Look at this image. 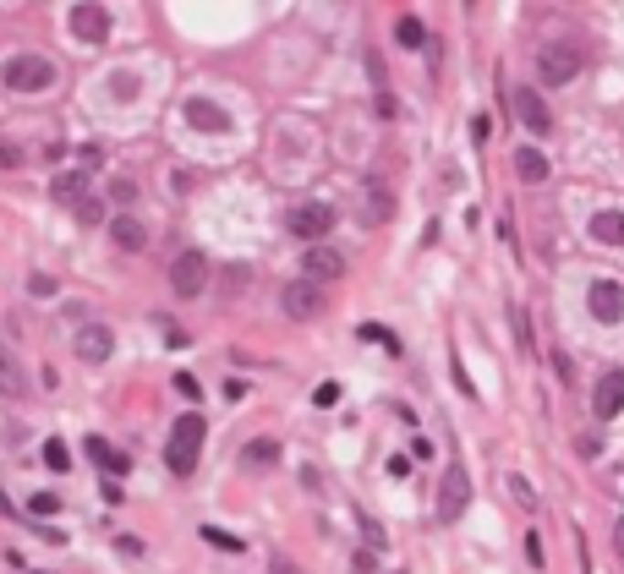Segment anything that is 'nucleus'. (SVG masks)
I'll list each match as a JSON object with an SVG mask.
<instances>
[{
	"label": "nucleus",
	"mask_w": 624,
	"mask_h": 574,
	"mask_svg": "<svg viewBox=\"0 0 624 574\" xmlns=\"http://www.w3.org/2000/svg\"><path fill=\"white\" fill-rule=\"evenodd\" d=\"M71 214H77V224H99V219H104V203H93V197H82V203H77Z\"/></svg>",
	"instance_id": "nucleus-26"
},
{
	"label": "nucleus",
	"mask_w": 624,
	"mask_h": 574,
	"mask_svg": "<svg viewBox=\"0 0 624 574\" xmlns=\"http://www.w3.org/2000/svg\"><path fill=\"white\" fill-rule=\"evenodd\" d=\"M587 307H592L598 323H619V318H624V285H619V279H592Z\"/></svg>",
	"instance_id": "nucleus-9"
},
{
	"label": "nucleus",
	"mask_w": 624,
	"mask_h": 574,
	"mask_svg": "<svg viewBox=\"0 0 624 574\" xmlns=\"http://www.w3.org/2000/svg\"><path fill=\"white\" fill-rule=\"evenodd\" d=\"M515 115H521V126L532 131V137H554V115H548V104H543V93L537 88H515Z\"/></svg>",
	"instance_id": "nucleus-8"
},
{
	"label": "nucleus",
	"mask_w": 624,
	"mask_h": 574,
	"mask_svg": "<svg viewBox=\"0 0 624 574\" xmlns=\"http://www.w3.org/2000/svg\"><path fill=\"white\" fill-rule=\"evenodd\" d=\"M197 449H203V416H181L175 427H170V444H164V465L175 471V476H192L197 471Z\"/></svg>",
	"instance_id": "nucleus-1"
},
{
	"label": "nucleus",
	"mask_w": 624,
	"mask_h": 574,
	"mask_svg": "<svg viewBox=\"0 0 624 574\" xmlns=\"http://www.w3.org/2000/svg\"><path fill=\"white\" fill-rule=\"evenodd\" d=\"M395 214V197L384 192V181H367V192H362V224H384Z\"/></svg>",
	"instance_id": "nucleus-17"
},
{
	"label": "nucleus",
	"mask_w": 624,
	"mask_h": 574,
	"mask_svg": "<svg viewBox=\"0 0 624 574\" xmlns=\"http://www.w3.org/2000/svg\"><path fill=\"white\" fill-rule=\"evenodd\" d=\"M55 509H60V504H55L49 493H38V498H33V515H55Z\"/></svg>",
	"instance_id": "nucleus-32"
},
{
	"label": "nucleus",
	"mask_w": 624,
	"mask_h": 574,
	"mask_svg": "<svg viewBox=\"0 0 624 574\" xmlns=\"http://www.w3.org/2000/svg\"><path fill=\"white\" fill-rule=\"evenodd\" d=\"M592 411H598V422H614V416H619V411H624V372H608V378L598 383Z\"/></svg>",
	"instance_id": "nucleus-12"
},
{
	"label": "nucleus",
	"mask_w": 624,
	"mask_h": 574,
	"mask_svg": "<svg viewBox=\"0 0 624 574\" xmlns=\"http://www.w3.org/2000/svg\"><path fill=\"white\" fill-rule=\"evenodd\" d=\"M301 268H307V279H340V274H345V257L329 252V246H307Z\"/></svg>",
	"instance_id": "nucleus-16"
},
{
	"label": "nucleus",
	"mask_w": 624,
	"mask_h": 574,
	"mask_svg": "<svg viewBox=\"0 0 624 574\" xmlns=\"http://www.w3.org/2000/svg\"><path fill=\"white\" fill-rule=\"evenodd\" d=\"M614 548H619V558H624V520L614 526Z\"/></svg>",
	"instance_id": "nucleus-35"
},
{
	"label": "nucleus",
	"mask_w": 624,
	"mask_h": 574,
	"mask_svg": "<svg viewBox=\"0 0 624 574\" xmlns=\"http://www.w3.org/2000/svg\"><path fill=\"white\" fill-rule=\"evenodd\" d=\"M510 323H515V339H521V350H532V323H526V312H521V307L510 312Z\"/></svg>",
	"instance_id": "nucleus-27"
},
{
	"label": "nucleus",
	"mask_w": 624,
	"mask_h": 574,
	"mask_svg": "<svg viewBox=\"0 0 624 574\" xmlns=\"http://www.w3.org/2000/svg\"><path fill=\"white\" fill-rule=\"evenodd\" d=\"M170 290H175L181 301H197V296L208 290V257H203V252H181V257L170 263Z\"/></svg>",
	"instance_id": "nucleus-4"
},
{
	"label": "nucleus",
	"mask_w": 624,
	"mask_h": 574,
	"mask_svg": "<svg viewBox=\"0 0 624 574\" xmlns=\"http://www.w3.org/2000/svg\"><path fill=\"white\" fill-rule=\"evenodd\" d=\"M44 460H49L55 471H66V465H71V454H66V444H44Z\"/></svg>",
	"instance_id": "nucleus-28"
},
{
	"label": "nucleus",
	"mask_w": 624,
	"mask_h": 574,
	"mask_svg": "<svg viewBox=\"0 0 624 574\" xmlns=\"http://www.w3.org/2000/svg\"><path fill=\"white\" fill-rule=\"evenodd\" d=\"M395 38H400L406 49H422V44H428V27H422L417 16H400V22H395Z\"/></svg>",
	"instance_id": "nucleus-23"
},
{
	"label": "nucleus",
	"mask_w": 624,
	"mask_h": 574,
	"mask_svg": "<svg viewBox=\"0 0 624 574\" xmlns=\"http://www.w3.org/2000/svg\"><path fill=\"white\" fill-rule=\"evenodd\" d=\"M110 241H115L121 252H143V246H148V230H143L137 214H115V219H110Z\"/></svg>",
	"instance_id": "nucleus-13"
},
{
	"label": "nucleus",
	"mask_w": 624,
	"mask_h": 574,
	"mask_svg": "<svg viewBox=\"0 0 624 574\" xmlns=\"http://www.w3.org/2000/svg\"><path fill=\"white\" fill-rule=\"evenodd\" d=\"M0 170H22V148H11V142H0Z\"/></svg>",
	"instance_id": "nucleus-29"
},
{
	"label": "nucleus",
	"mask_w": 624,
	"mask_h": 574,
	"mask_svg": "<svg viewBox=\"0 0 624 574\" xmlns=\"http://www.w3.org/2000/svg\"><path fill=\"white\" fill-rule=\"evenodd\" d=\"M334 219H340V214H334L329 203H301V208H291V219H285V224H291V235H301V241H312V246H318V241L334 230Z\"/></svg>",
	"instance_id": "nucleus-6"
},
{
	"label": "nucleus",
	"mask_w": 624,
	"mask_h": 574,
	"mask_svg": "<svg viewBox=\"0 0 624 574\" xmlns=\"http://www.w3.org/2000/svg\"><path fill=\"white\" fill-rule=\"evenodd\" d=\"M526 558H532V564H537V569H543V542H537V531H532V537H526Z\"/></svg>",
	"instance_id": "nucleus-34"
},
{
	"label": "nucleus",
	"mask_w": 624,
	"mask_h": 574,
	"mask_svg": "<svg viewBox=\"0 0 624 574\" xmlns=\"http://www.w3.org/2000/svg\"><path fill=\"white\" fill-rule=\"evenodd\" d=\"M362 339H373V345H384L389 356H400V339H395L389 329H378V323H362Z\"/></svg>",
	"instance_id": "nucleus-24"
},
{
	"label": "nucleus",
	"mask_w": 624,
	"mask_h": 574,
	"mask_svg": "<svg viewBox=\"0 0 624 574\" xmlns=\"http://www.w3.org/2000/svg\"><path fill=\"white\" fill-rule=\"evenodd\" d=\"M274 460H280V444H274V438H258V444L241 449V465H247V471H269Z\"/></svg>",
	"instance_id": "nucleus-21"
},
{
	"label": "nucleus",
	"mask_w": 624,
	"mask_h": 574,
	"mask_svg": "<svg viewBox=\"0 0 624 574\" xmlns=\"http://www.w3.org/2000/svg\"><path fill=\"white\" fill-rule=\"evenodd\" d=\"M110 345H115V334H110L104 323L77 329V356H82V361H110Z\"/></svg>",
	"instance_id": "nucleus-15"
},
{
	"label": "nucleus",
	"mask_w": 624,
	"mask_h": 574,
	"mask_svg": "<svg viewBox=\"0 0 624 574\" xmlns=\"http://www.w3.org/2000/svg\"><path fill=\"white\" fill-rule=\"evenodd\" d=\"M27 389H33V383H27V372H22V361H16L11 345L0 339V394H5V400H27Z\"/></svg>",
	"instance_id": "nucleus-11"
},
{
	"label": "nucleus",
	"mask_w": 624,
	"mask_h": 574,
	"mask_svg": "<svg viewBox=\"0 0 624 574\" xmlns=\"http://www.w3.org/2000/svg\"><path fill=\"white\" fill-rule=\"evenodd\" d=\"M362 537H367V548H384V531H378L373 520H362Z\"/></svg>",
	"instance_id": "nucleus-33"
},
{
	"label": "nucleus",
	"mask_w": 624,
	"mask_h": 574,
	"mask_svg": "<svg viewBox=\"0 0 624 574\" xmlns=\"http://www.w3.org/2000/svg\"><path fill=\"white\" fill-rule=\"evenodd\" d=\"M88 460H93L99 471H110V476H126V460H121L104 438H88Z\"/></svg>",
	"instance_id": "nucleus-22"
},
{
	"label": "nucleus",
	"mask_w": 624,
	"mask_h": 574,
	"mask_svg": "<svg viewBox=\"0 0 624 574\" xmlns=\"http://www.w3.org/2000/svg\"><path fill=\"white\" fill-rule=\"evenodd\" d=\"M110 93H115V99H137V77H132V71H115V77H110Z\"/></svg>",
	"instance_id": "nucleus-25"
},
{
	"label": "nucleus",
	"mask_w": 624,
	"mask_h": 574,
	"mask_svg": "<svg viewBox=\"0 0 624 574\" xmlns=\"http://www.w3.org/2000/svg\"><path fill=\"white\" fill-rule=\"evenodd\" d=\"M515 175H521L526 186H543V181H548V159H543L537 148H521V153H515Z\"/></svg>",
	"instance_id": "nucleus-20"
},
{
	"label": "nucleus",
	"mask_w": 624,
	"mask_h": 574,
	"mask_svg": "<svg viewBox=\"0 0 624 574\" xmlns=\"http://www.w3.org/2000/svg\"><path fill=\"white\" fill-rule=\"evenodd\" d=\"M49 192H55L60 203H71V208H77V203L88 197V170H60V175L49 181Z\"/></svg>",
	"instance_id": "nucleus-18"
},
{
	"label": "nucleus",
	"mask_w": 624,
	"mask_h": 574,
	"mask_svg": "<svg viewBox=\"0 0 624 574\" xmlns=\"http://www.w3.org/2000/svg\"><path fill=\"white\" fill-rule=\"evenodd\" d=\"M537 77H543L548 88H565V82H576V77H581V44H570V38H554V44H543V49H537Z\"/></svg>",
	"instance_id": "nucleus-2"
},
{
	"label": "nucleus",
	"mask_w": 624,
	"mask_h": 574,
	"mask_svg": "<svg viewBox=\"0 0 624 574\" xmlns=\"http://www.w3.org/2000/svg\"><path fill=\"white\" fill-rule=\"evenodd\" d=\"M66 27H71L77 44H104L110 38V11L104 5H71L66 11Z\"/></svg>",
	"instance_id": "nucleus-7"
},
{
	"label": "nucleus",
	"mask_w": 624,
	"mask_h": 574,
	"mask_svg": "<svg viewBox=\"0 0 624 574\" xmlns=\"http://www.w3.org/2000/svg\"><path fill=\"white\" fill-rule=\"evenodd\" d=\"M466 509H471V476H466L460 465H449V471H444V482H439V520H444V526H455Z\"/></svg>",
	"instance_id": "nucleus-5"
},
{
	"label": "nucleus",
	"mask_w": 624,
	"mask_h": 574,
	"mask_svg": "<svg viewBox=\"0 0 624 574\" xmlns=\"http://www.w3.org/2000/svg\"><path fill=\"white\" fill-rule=\"evenodd\" d=\"M186 126L192 131H208V137H225L230 131V115L219 104H208V99H186Z\"/></svg>",
	"instance_id": "nucleus-10"
},
{
	"label": "nucleus",
	"mask_w": 624,
	"mask_h": 574,
	"mask_svg": "<svg viewBox=\"0 0 624 574\" xmlns=\"http://www.w3.org/2000/svg\"><path fill=\"white\" fill-rule=\"evenodd\" d=\"M592 241H603V246H624V214H614V208L592 214Z\"/></svg>",
	"instance_id": "nucleus-19"
},
{
	"label": "nucleus",
	"mask_w": 624,
	"mask_h": 574,
	"mask_svg": "<svg viewBox=\"0 0 624 574\" xmlns=\"http://www.w3.org/2000/svg\"><path fill=\"white\" fill-rule=\"evenodd\" d=\"M312 400H318V405H334V400H340V383H318V394H312Z\"/></svg>",
	"instance_id": "nucleus-30"
},
{
	"label": "nucleus",
	"mask_w": 624,
	"mask_h": 574,
	"mask_svg": "<svg viewBox=\"0 0 624 574\" xmlns=\"http://www.w3.org/2000/svg\"><path fill=\"white\" fill-rule=\"evenodd\" d=\"M285 318H318V307H323V296H318V285H285Z\"/></svg>",
	"instance_id": "nucleus-14"
},
{
	"label": "nucleus",
	"mask_w": 624,
	"mask_h": 574,
	"mask_svg": "<svg viewBox=\"0 0 624 574\" xmlns=\"http://www.w3.org/2000/svg\"><path fill=\"white\" fill-rule=\"evenodd\" d=\"M0 82H5L11 93H44V88L55 82V66H49L44 55H11V60L0 66Z\"/></svg>",
	"instance_id": "nucleus-3"
},
{
	"label": "nucleus",
	"mask_w": 624,
	"mask_h": 574,
	"mask_svg": "<svg viewBox=\"0 0 624 574\" xmlns=\"http://www.w3.org/2000/svg\"><path fill=\"white\" fill-rule=\"evenodd\" d=\"M27 290H38V296H49V290H55V279H49V274H33V279H27Z\"/></svg>",
	"instance_id": "nucleus-31"
}]
</instances>
